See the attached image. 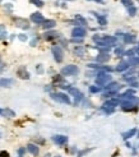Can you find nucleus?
Masks as SVG:
<instances>
[{"label": "nucleus", "instance_id": "f257e3e1", "mask_svg": "<svg viewBox=\"0 0 139 157\" xmlns=\"http://www.w3.org/2000/svg\"><path fill=\"white\" fill-rule=\"evenodd\" d=\"M93 41L97 42L98 46H106V47H111L117 42V39L114 36H103V37H100L97 36H93Z\"/></svg>", "mask_w": 139, "mask_h": 157}, {"label": "nucleus", "instance_id": "f03ea898", "mask_svg": "<svg viewBox=\"0 0 139 157\" xmlns=\"http://www.w3.org/2000/svg\"><path fill=\"white\" fill-rule=\"evenodd\" d=\"M51 98L56 102H60V103H65V105H70V98L68 94H65L63 92H52L51 94Z\"/></svg>", "mask_w": 139, "mask_h": 157}, {"label": "nucleus", "instance_id": "7ed1b4c3", "mask_svg": "<svg viewBox=\"0 0 139 157\" xmlns=\"http://www.w3.org/2000/svg\"><path fill=\"white\" fill-rule=\"evenodd\" d=\"M109 82H111V74L110 73L101 72V73L97 74V77H96V83H97L98 86H105Z\"/></svg>", "mask_w": 139, "mask_h": 157}, {"label": "nucleus", "instance_id": "20e7f679", "mask_svg": "<svg viewBox=\"0 0 139 157\" xmlns=\"http://www.w3.org/2000/svg\"><path fill=\"white\" fill-rule=\"evenodd\" d=\"M138 103H139V98L134 100V101H120L123 110H125V111L135 110V106H138Z\"/></svg>", "mask_w": 139, "mask_h": 157}, {"label": "nucleus", "instance_id": "39448f33", "mask_svg": "<svg viewBox=\"0 0 139 157\" xmlns=\"http://www.w3.org/2000/svg\"><path fill=\"white\" fill-rule=\"evenodd\" d=\"M78 72H79L78 66L70 64V65H66L61 69V75H75Z\"/></svg>", "mask_w": 139, "mask_h": 157}, {"label": "nucleus", "instance_id": "423d86ee", "mask_svg": "<svg viewBox=\"0 0 139 157\" xmlns=\"http://www.w3.org/2000/svg\"><path fill=\"white\" fill-rule=\"evenodd\" d=\"M52 51V55H54V59L56 60V63H61L64 59V54H63V50H61L60 46H54L51 49Z\"/></svg>", "mask_w": 139, "mask_h": 157}, {"label": "nucleus", "instance_id": "0eeeda50", "mask_svg": "<svg viewBox=\"0 0 139 157\" xmlns=\"http://www.w3.org/2000/svg\"><path fill=\"white\" fill-rule=\"evenodd\" d=\"M85 28L83 27H75L73 28V31H71V36H73V39H83L85 36Z\"/></svg>", "mask_w": 139, "mask_h": 157}, {"label": "nucleus", "instance_id": "6e6552de", "mask_svg": "<svg viewBox=\"0 0 139 157\" xmlns=\"http://www.w3.org/2000/svg\"><path fill=\"white\" fill-rule=\"evenodd\" d=\"M69 92H70V94H73V97H74V102H75V103H78V102H80V101L83 100V93L80 92L78 88L70 87V88H69Z\"/></svg>", "mask_w": 139, "mask_h": 157}, {"label": "nucleus", "instance_id": "1a4fd4ad", "mask_svg": "<svg viewBox=\"0 0 139 157\" xmlns=\"http://www.w3.org/2000/svg\"><path fill=\"white\" fill-rule=\"evenodd\" d=\"M120 105V100L119 98H111V100H107L106 102L103 103L102 107H106V109H115L116 106Z\"/></svg>", "mask_w": 139, "mask_h": 157}, {"label": "nucleus", "instance_id": "9d476101", "mask_svg": "<svg viewBox=\"0 0 139 157\" xmlns=\"http://www.w3.org/2000/svg\"><path fill=\"white\" fill-rule=\"evenodd\" d=\"M31 21L33 23H36V25H41V23L45 21V18H44V16H42L41 13L36 12V13H32L31 14Z\"/></svg>", "mask_w": 139, "mask_h": 157}, {"label": "nucleus", "instance_id": "9b49d317", "mask_svg": "<svg viewBox=\"0 0 139 157\" xmlns=\"http://www.w3.org/2000/svg\"><path fill=\"white\" fill-rule=\"evenodd\" d=\"M52 141H54L57 146H64L66 142H68V137H66V135H60V134H57V135H54V137H52Z\"/></svg>", "mask_w": 139, "mask_h": 157}, {"label": "nucleus", "instance_id": "f8f14e48", "mask_svg": "<svg viewBox=\"0 0 139 157\" xmlns=\"http://www.w3.org/2000/svg\"><path fill=\"white\" fill-rule=\"evenodd\" d=\"M41 26H42V28H45V30H50V28H54L56 26V22L54 19H45L41 23Z\"/></svg>", "mask_w": 139, "mask_h": 157}, {"label": "nucleus", "instance_id": "ddd939ff", "mask_svg": "<svg viewBox=\"0 0 139 157\" xmlns=\"http://www.w3.org/2000/svg\"><path fill=\"white\" fill-rule=\"evenodd\" d=\"M120 87H121V86L119 84V83L111 82V83H109L106 87H105V89H106V91H115V92H117L119 89H120Z\"/></svg>", "mask_w": 139, "mask_h": 157}, {"label": "nucleus", "instance_id": "4468645a", "mask_svg": "<svg viewBox=\"0 0 139 157\" xmlns=\"http://www.w3.org/2000/svg\"><path fill=\"white\" fill-rule=\"evenodd\" d=\"M89 68H93V69H98L101 70V72H111L112 68H110V66H102V65H97V64H88Z\"/></svg>", "mask_w": 139, "mask_h": 157}, {"label": "nucleus", "instance_id": "2eb2a0df", "mask_svg": "<svg viewBox=\"0 0 139 157\" xmlns=\"http://www.w3.org/2000/svg\"><path fill=\"white\" fill-rule=\"evenodd\" d=\"M14 83V80L12 78H1L0 79V87H10Z\"/></svg>", "mask_w": 139, "mask_h": 157}, {"label": "nucleus", "instance_id": "dca6fc26", "mask_svg": "<svg viewBox=\"0 0 139 157\" xmlns=\"http://www.w3.org/2000/svg\"><path fill=\"white\" fill-rule=\"evenodd\" d=\"M27 151L30 152V153H32L33 156H37V155H38V152H40L38 147H37L36 144H32V143H30V144L27 146Z\"/></svg>", "mask_w": 139, "mask_h": 157}, {"label": "nucleus", "instance_id": "f3484780", "mask_svg": "<svg viewBox=\"0 0 139 157\" xmlns=\"http://www.w3.org/2000/svg\"><path fill=\"white\" fill-rule=\"evenodd\" d=\"M18 75L21 78H23V79H28V78H30V74H28V72L26 70L25 66H21V68L18 69Z\"/></svg>", "mask_w": 139, "mask_h": 157}, {"label": "nucleus", "instance_id": "a211bd4d", "mask_svg": "<svg viewBox=\"0 0 139 157\" xmlns=\"http://www.w3.org/2000/svg\"><path fill=\"white\" fill-rule=\"evenodd\" d=\"M129 66H130V65H129L128 61H121V63L116 66V70H117V72H124V70L129 69Z\"/></svg>", "mask_w": 139, "mask_h": 157}, {"label": "nucleus", "instance_id": "6ab92c4d", "mask_svg": "<svg viewBox=\"0 0 139 157\" xmlns=\"http://www.w3.org/2000/svg\"><path fill=\"white\" fill-rule=\"evenodd\" d=\"M110 59V55L109 52H102V54H100L97 58H96V60L100 61V63H103V61H107Z\"/></svg>", "mask_w": 139, "mask_h": 157}, {"label": "nucleus", "instance_id": "aec40b11", "mask_svg": "<svg viewBox=\"0 0 139 157\" xmlns=\"http://www.w3.org/2000/svg\"><path fill=\"white\" fill-rule=\"evenodd\" d=\"M135 133H137V129H135V128H133V129L128 130L126 133H124V134H123V138H124V141H128L129 138H132L133 135H135Z\"/></svg>", "mask_w": 139, "mask_h": 157}, {"label": "nucleus", "instance_id": "412c9836", "mask_svg": "<svg viewBox=\"0 0 139 157\" xmlns=\"http://www.w3.org/2000/svg\"><path fill=\"white\" fill-rule=\"evenodd\" d=\"M135 36L134 35H129V33H126V35H124V42L125 44H133V42H135Z\"/></svg>", "mask_w": 139, "mask_h": 157}, {"label": "nucleus", "instance_id": "4be33fe9", "mask_svg": "<svg viewBox=\"0 0 139 157\" xmlns=\"http://www.w3.org/2000/svg\"><path fill=\"white\" fill-rule=\"evenodd\" d=\"M93 16H94V17L98 19V22H100V25H101V26H105V25H106V23H107V21H106V17H103V16H100L98 13H93Z\"/></svg>", "mask_w": 139, "mask_h": 157}, {"label": "nucleus", "instance_id": "5701e85b", "mask_svg": "<svg viewBox=\"0 0 139 157\" xmlns=\"http://www.w3.org/2000/svg\"><path fill=\"white\" fill-rule=\"evenodd\" d=\"M57 36H59V33H57V32H47L45 35V39L46 40H54V39H56Z\"/></svg>", "mask_w": 139, "mask_h": 157}, {"label": "nucleus", "instance_id": "b1692460", "mask_svg": "<svg viewBox=\"0 0 139 157\" xmlns=\"http://www.w3.org/2000/svg\"><path fill=\"white\" fill-rule=\"evenodd\" d=\"M17 23H18V27H22V28H28V22L26 19H17Z\"/></svg>", "mask_w": 139, "mask_h": 157}, {"label": "nucleus", "instance_id": "393cba45", "mask_svg": "<svg viewBox=\"0 0 139 157\" xmlns=\"http://www.w3.org/2000/svg\"><path fill=\"white\" fill-rule=\"evenodd\" d=\"M74 54H77L78 56H83V54H84V49L82 46H77L75 49H74Z\"/></svg>", "mask_w": 139, "mask_h": 157}, {"label": "nucleus", "instance_id": "a878e982", "mask_svg": "<svg viewBox=\"0 0 139 157\" xmlns=\"http://www.w3.org/2000/svg\"><path fill=\"white\" fill-rule=\"evenodd\" d=\"M7 39V31L4 26H0V40H5Z\"/></svg>", "mask_w": 139, "mask_h": 157}, {"label": "nucleus", "instance_id": "bb28decb", "mask_svg": "<svg viewBox=\"0 0 139 157\" xmlns=\"http://www.w3.org/2000/svg\"><path fill=\"white\" fill-rule=\"evenodd\" d=\"M115 94H117V92H115V91H106V92L103 93V98H110V97L115 96Z\"/></svg>", "mask_w": 139, "mask_h": 157}, {"label": "nucleus", "instance_id": "cd10ccee", "mask_svg": "<svg viewBox=\"0 0 139 157\" xmlns=\"http://www.w3.org/2000/svg\"><path fill=\"white\" fill-rule=\"evenodd\" d=\"M75 19L78 21V22L80 23V25H87V21H85L82 16H79V14H77V16H75Z\"/></svg>", "mask_w": 139, "mask_h": 157}, {"label": "nucleus", "instance_id": "c85d7f7f", "mask_svg": "<svg viewBox=\"0 0 139 157\" xmlns=\"http://www.w3.org/2000/svg\"><path fill=\"white\" fill-rule=\"evenodd\" d=\"M30 1H31L32 4H35V5L38 7V8L44 7V1H42V0H30Z\"/></svg>", "mask_w": 139, "mask_h": 157}, {"label": "nucleus", "instance_id": "c756f323", "mask_svg": "<svg viewBox=\"0 0 139 157\" xmlns=\"http://www.w3.org/2000/svg\"><path fill=\"white\" fill-rule=\"evenodd\" d=\"M89 91L92 92V93H97V92L101 91V88L97 87V86H91V87H89Z\"/></svg>", "mask_w": 139, "mask_h": 157}, {"label": "nucleus", "instance_id": "7c9ffc66", "mask_svg": "<svg viewBox=\"0 0 139 157\" xmlns=\"http://www.w3.org/2000/svg\"><path fill=\"white\" fill-rule=\"evenodd\" d=\"M121 3L125 5L126 8H130L133 7V0H121Z\"/></svg>", "mask_w": 139, "mask_h": 157}, {"label": "nucleus", "instance_id": "2f4dec72", "mask_svg": "<svg viewBox=\"0 0 139 157\" xmlns=\"http://www.w3.org/2000/svg\"><path fill=\"white\" fill-rule=\"evenodd\" d=\"M128 9H129V14H130L132 17L135 16V13H137V9H135V8H134V7H130V8H128Z\"/></svg>", "mask_w": 139, "mask_h": 157}, {"label": "nucleus", "instance_id": "473e14b6", "mask_svg": "<svg viewBox=\"0 0 139 157\" xmlns=\"http://www.w3.org/2000/svg\"><path fill=\"white\" fill-rule=\"evenodd\" d=\"M115 52H116V55H117V56L124 55V50H123V47H117V49L115 50Z\"/></svg>", "mask_w": 139, "mask_h": 157}, {"label": "nucleus", "instance_id": "72a5a7b5", "mask_svg": "<svg viewBox=\"0 0 139 157\" xmlns=\"http://www.w3.org/2000/svg\"><path fill=\"white\" fill-rule=\"evenodd\" d=\"M102 111H105L106 114H111V112H114V109H106V107H102Z\"/></svg>", "mask_w": 139, "mask_h": 157}, {"label": "nucleus", "instance_id": "f704fd0d", "mask_svg": "<svg viewBox=\"0 0 139 157\" xmlns=\"http://www.w3.org/2000/svg\"><path fill=\"white\" fill-rule=\"evenodd\" d=\"M18 39L21 40V41H26V40H27V36H26V35H19Z\"/></svg>", "mask_w": 139, "mask_h": 157}, {"label": "nucleus", "instance_id": "c9c22d12", "mask_svg": "<svg viewBox=\"0 0 139 157\" xmlns=\"http://www.w3.org/2000/svg\"><path fill=\"white\" fill-rule=\"evenodd\" d=\"M0 157H9V153L5 151H3V152H0Z\"/></svg>", "mask_w": 139, "mask_h": 157}, {"label": "nucleus", "instance_id": "e433bc0d", "mask_svg": "<svg viewBox=\"0 0 139 157\" xmlns=\"http://www.w3.org/2000/svg\"><path fill=\"white\" fill-rule=\"evenodd\" d=\"M133 51H134V54H137V55L139 56V45H138L137 47H134V49H133Z\"/></svg>", "mask_w": 139, "mask_h": 157}, {"label": "nucleus", "instance_id": "4c0bfd02", "mask_svg": "<svg viewBox=\"0 0 139 157\" xmlns=\"http://www.w3.org/2000/svg\"><path fill=\"white\" fill-rule=\"evenodd\" d=\"M18 153H19V156H23V153H25V148H19Z\"/></svg>", "mask_w": 139, "mask_h": 157}, {"label": "nucleus", "instance_id": "58836bf2", "mask_svg": "<svg viewBox=\"0 0 139 157\" xmlns=\"http://www.w3.org/2000/svg\"><path fill=\"white\" fill-rule=\"evenodd\" d=\"M0 115L5 116V109H0Z\"/></svg>", "mask_w": 139, "mask_h": 157}, {"label": "nucleus", "instance_id": "ea45409f", "mask_svg": "<svg viewBox=\"0 0 139 157\" xmlns=\"http://www.w3.org/2000/svg\"><path fill=\"white\" fill-rule=\"evenodd\" d=\"M36 44H37V39H33L31 41V46H36Z\"/></svg>", "mask_w": 139, "mask_h": 157}, {"label": "nucleus", "instance_id": "a19ab883", "mask_svg": "<svg viewBox=\"0 0 139 157\" xmlns=\"http://www.w3.org/2000/svg\"><path fill=\"white\" fill-rule=\"evenodd\" d=\"M73 42H82V39H73Z\"/></svg>", "mask_w": 139, "mask_h": 157}, {"label": "nucleus", "instance_id": "79ce46f5", "mask_svg": "<svg viewBox=\"0 0 139 157\" xmlns=\"http://www.w3.org/2000/svg\"><path fill=\"white\" fill-rule=\"evenodd\" d=\"M0 64H1V56H0Z\"/></svg>", "mask_w": 139, "mask_h": 157}, {"label": "nucleus", "instance_id": "37998d69", "mask_svg": "<svg viewBox=\"0 0 139 157\" xmlns=\"http://www.w3.org/2000/svg\"><path fill=\"white\" fill-rule=\"evenodd\" d=\"M0 138H1V133H0Z\"/></svg>", "mask_w": 139, "mask_h": 157}, {"label": "nucleus", "instance_id": "c03bdc74", "mask_svg": "<svg viewBox=\"0 0 139 157\" xmlns=\"http://www.w3.org/2000/svg\"><path fill=\"white\" fill-rule=\"evenodd\" d=\"M138 138H139V132H138Z\"/></svg>", "mask_w": 139, "mask_h": 157}, {"label": "nucleus", "instance_id": "a18cd8bd", "mask_svg": "<svg viewBox=\"0 0 139 157\" xmlns=\"http://www.w3.org/2000/svg\"><path fill=\"white\" fill-rule=\"evenodd\" d=\"M138 78H139V72H138Z\"/></svg>", "mask_w": 139, "mask_h": 157}, {"label": "nucleus", "instance_id": "49530a36", "mask_svg": "<svg viewBox=\"0 0 139 157\" xmlns=\"http://www.w3.org/2000/svg\"><path fill=\"white\" fill-rule=\"evenodd\" d=\"M138 148H139V144H138Z\"/></svg>", "mask_w": 139, "mask_h": 157}, {"label": "nucleus", "instance_id": "de8ad7c7", "mask_svg": "<svg viewBox=\"0 0 139 157\" xmlns=\"http://www.w3.org/2000/svg\"><path fill=\"white\" fill-rule=\"evenodd\" d=\"M56 157H60V156H56Z\"/></svg>", "mask_w": 139, "mask_h": 157}, {"label": "nucleus", "instance_id": "09e8293b", "mask_svg": "<svg viewBox=\"0 0 139 157\" xmlns=\"http://www.w3.org/2000/svg\"><path fill=\"white\" fill-rule=\"evenodd\" d=\"M19 157H23V156H19Z\"/></svg>", "mask_w": 139, "mask_h": 157}, {"label": "nucleus", "instance_id": "8fccbe9b", "mask_svg": "<svg viewBox=\"0 0 139 157\" xmlns=\"http://www.w3.org/2000/svg\"><path fill=\"white\" fill-rule=\"evenodd\" d=\"M0 3H1V0H0Z\"/></svg>", "mask_w": 139, "mask_h": 157}]
</instances>
